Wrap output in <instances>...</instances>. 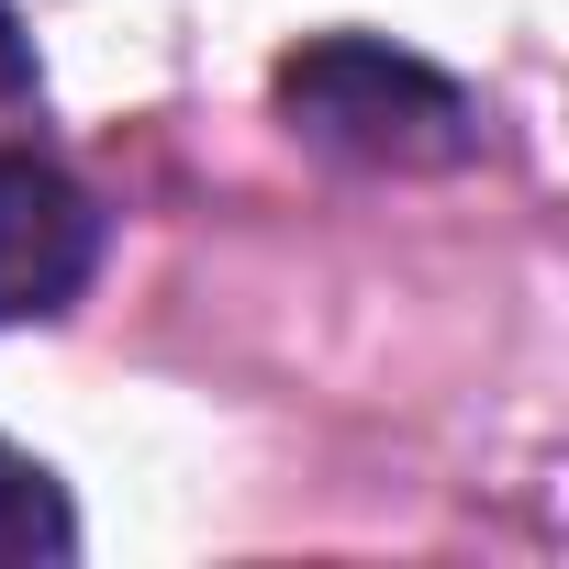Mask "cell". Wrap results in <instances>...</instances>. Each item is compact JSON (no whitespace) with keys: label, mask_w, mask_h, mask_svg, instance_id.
Instances as JSON below:
<instances>
[{"label":"cell","mask_w":569,"mask_h":569,"mask_svg":"<svg viewBox=\"0 0 569 569\" xmlns=\"http://www.w3.org/2000/svg\"><path fill=\"white\" fill-rule=\"evenodd\" d=\"M279 112L291 134H313L325 157H369V168H458L480 146V112L458 79H436L402 46L369 34H325L279 68Z\"/></svg>","instance_id":"obj_1"},{"label":"cell","mask_w":569,"mask_h":569,"mask_svg":"<svg viewBox=\"0 0 569 569\" xmlns=\"http://www.w3.org/2000/svg\"><path fill=\"white\" fill-rule=\"evenodd\" d=\"M101 268V201L34 157V146H0V325H34L68 313Z\"/></svg>","instance_id":"obj_2"},{"label":"cell","mask_w":569,"mask_h":569,"mask_svg":"<svg viewBox=\"0 0 569 569\" xmlns=\"http://www.w3.org/2000/svg\"><path fill=\"white\" fill-rule=\"evenodd\" d=\"M68 547H79L68 491H57L23 447H0V569H12V558H68Z\"/></svg>","instance_id":"obj_3"},{"label":"cell","mask_w":569,"mask_h":569,"mask_svg":"<svg viewBox=\"0 0 569 569\" xmlns=\"http://www.w3.org/2000/svg\"><path fill=\"white\" fill-rule=\"evenodd\" d=\"M0 101H34V46H23L12 12H0Z\"/></svg>","instance_id":"obj_4"}]
</instances>
